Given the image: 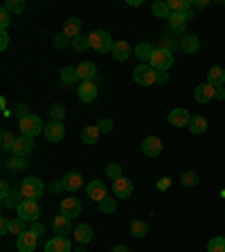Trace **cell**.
Listing matches in <instances>:
<instances>
[{"instance_id":"cell-59","label":"cell","mask_w":225,"mask_h":252,"mask_svg":"<svg viewBox=\"0 0 225 252\" xmlns=\"http://www.w3.org/2000/svg\"><path fill=\"white\" fill-rule=\"evenodd\" d=\"M77 252H86V250H84V248H79V250H77Z\"/></svg>"},{"instance_id":"cell-30","label":"cell","mask_w":225,"mask_h":252,"mask_svg":"<svg viewBox=\"0 0 225 252\" xmlns=\"http://www.w3.org/2000/svg\"><path fill=\"white\" fill-rule=\"evenodd\" d=\"M59 77H61V81H63L65 86H72V84H77V81H79L77 68H72V65H65V68H61Z\"/></svg>"},{"instance_id":"cell-23","label":"cell","mask_w":225,"mask_h":252,"mask_svg":"<svg viewBox=\"0 0 225 252\" xmlns=\"http://www.w3.org/2000/svg\"><path fill=\"white\" fill-rule=\"evenodd\" d=\"M63 34H65V36L68 38H79L81 36V21H79V18H68V21H65V25H63Z\"/></svg>"},{"instance_id":"cell-39","label":"cell","mask_w":225,"mask_h":252,"mask_svg":"<svg viewBox=\"0 0 225 252\" xmlns=\"http://www.w3.org/2000/svg\"><path fill=\"white\" fill-rule=\"evenodd\" d=\"M207 252H225V236H214L207 243Z\"/></svg>"},{"instance_id":"cell-10","label":"cell","mask_w":225,"mask_h":252,"mask_svg":"<svg viewBox=\"0 0 225 252\" xmlns=\"http://www.w3.org/2000/svg\"><path fill=\"white\" fill-rule=\"evenodd\" d=\"M34 151V140L27 135H18L14 142V147H11V153H14L16 158H25L30 156V153Z\"/></svg>"},{"instance_id":"cell-16","label":"cell","mask_w":225,"mask_h":252,"mask_svg":"<svg viewBox=\"0 0 225 252\" xmlns=\"http://www.w3.org/2000/svg\"><path fill=\"white\" fill-rule=\"evenodd\" d=\"M79 81H97V65L93 61H81L77 65Z\"/></svg>"},{"instance_id":"cell-54","label":"cell","mask_w":225,"mask_h":252,"mask_svg":"<svg viewBox=\"0 0 225 252\" xmlns=\"http://www.w3.org/2000/svg\"><path fill=\"white\" fill-rule=\"evenodd\" d=\"M214 99H225V88H216V94H214Z\"/></svg>"},{"instance_id":"cell-47","label":"cell","mask_w":225,"mask_h":252,"mask_svg":"<svg viewBox=\"0 0 225 252\" xmlns=\"http://www.w3.org/2000/svg\"><path fill=\"white\" fill-rule=\"evenodd\" d=\"M9 21H11V14L7 9L0 11V27H2V32H7V27H9Z\"/></svg>"},{"instance_id":"cell-48","label":"cell","mask_w":225,"mask_h":252,"mask_svg":"<svg viewBox=\"0 0 225 252\" xmlns=\"http://www.w3.org/2000/svg\"><path fill=\"white\" fill-rule=\"evenodd\" d=\"M30 232H32V234H36V236H41L43 232H45V225H43V223H38V220H36V223H30Z\"/></svg>"},{"instance_id":"cell-53","label":"cell","mask_w":225,"mask_h":252,"mask_svg":"<svg viewBox=\"0 0 225 252\" xmlns=\"http://www.w3.org/2000/svg\"><path fill=\"white\" fill-rule=\"evenodd\" d=\"M9 191H11V189H9V185H7L5 180H2V185H0V196H2V198H5V196L9 194Z\"/></svg>"},{"instance_id":"cell-6","label":"cell","mask_w":225,"mask_h":252,"mask_svg":"<svg viewBox=\"0 0 225 252\" xmlns=\"http://www.w3.org/2000/svg\"><path fill=\"white\" fill-rule=\"evenodd\" d=\"M97 93H99V86L97 81H79V88H77V97L84 104H93L97 99Z\"/></svg>"},{"instance_id":"cell-15","label":"cell","mask_w":225,"mask_h":252,"mask_svg":"<svg viewBox=\"0 0 225 252\" xmlns=\"http://www.w3.org/2000/svg\"><path fill=\"white\" fill-rule=\"evenodd\" d=\"M70 220L72 219H68V216H63V214L54 216L52 219V232L59 234V236H65V234H70V232H74V227H72Z\"/></svg>"},{"instance_id":"cell-49","label":"cell","mask_w":225,"mask_h":252,"mask_svg":"<svg viewBox=\"0 0 225 252\" xmlns=\"http://www.w3.org/2000/svg\"><path fill=\"white\" fill-rule=\"evenodd\" d=\"M169 187H171V178H167V176H164V178L158 180V191H167Z\"/></svg>"},{"instance_id":"cell-14","label":"cell","mask_w":225,"mask_h":252,"mask_svg":"<svg viewBox=\"0 0 225 252\" xmlns=\"http://www.w3.org/2000/svg\"><path fill=\"white\" fill-rule=\"evenodd\" d=\"M43 135H45L50 142H61L63 137H65V126H63V122L52 120L45 126V133H43Z\"/></svg>"},{"instance_id":"cell-45","label":"cell","mask_w":225,"mask_h":252,"mask_svg":"<svg viewBox=\"0 0 225 252\" xmlns=\"http://www.w3.org/2000/svg\"><path fill=\"white\" fill-rule=\"evenodd\" d=\"M106 176H108L110 180L122 178V167L120 164H108V167H106Z\"/></svg>"},{"instance_id":"cell-9","label":"cell","mask_w":225,"mask_h":252,"mask_svg":"<svg viewBox=\"0 0 225 252\" xmlns=\"http://www.w3.org/2000/svg\"><path fill=\"white\" fill-rule=\"evenodd\" d=\"M81 207H84V205H81V200L74 198V196H68V198H63L61 205H59L61 214L68 216V219H74V216L81 214Z\"/></svg>"},{"instance_id":"cell-17","label":"cell","mask_w":225,"mask_h":252,"mask_svg":"<svg viewBox=\"0 0 225 252\" xmlns=\"http://www.w3.org/2000/svg\"><path fill=\"white\" fill-rule=\"evenodd\" d=\"M113 194H115V198H129L133 194V183L129 178H124V176L113 180Z\"/></svg>"},{"instance_id":"cell-13","label":"cell","mask_w":225,"mask_h":252,"mask_svg":"<svg viewBox=\"0 0 225 252\" xmlns=\"http://www.w3.org/2000/svg\"><path fill=\"white\" fill-rule=\"evenodd\" d=\"M45 252H72V246H70L68 236H59L54 234L50 241L45 243Z\"/></svg>"},{"instance_id":"cell-36","label":"cell","mask_w":225,"mask_h":252,"mask_svg":"<svg viewBox=\"0 0 225 252\" xmlns=\"http://www.w3.org/2000/svg\"><path fill=\"white\" fill-rule=\"evenodd\" d=\"M180 185H183V187H196V185H198V173L192 171V169L185 171L183 176H180Z\"/></svg>"},{"instance_id":"cell-38","label":"cell","mask_w":225,"mask_h":252,"mask_svg":"<svg viewBox=\"0 0 225 252\" xmlns=\"http://www.w3.org/2000/svg\"><path fill=\"white\" fill-rule=\"evenodd\" d=\"M97 205H99V212H101V214H113V212L117 210L115 198H108V196H106L101 203H97Z\"/></svg>"},{"instance_id":"cell-35","label":"cell","mask_w":225,"mask_h":252,"mask_svg":"<svg viewBox=\"0 0 225 252\" xmlns=\"http://www.w3.org/2000/svg\"><path fill=\"white\" fill-rule=\"evenodd\" d=\"M151 11L158 16V18H167V21H169V16H171V9H169V2H153Z\"/></svg>"},{"instance_id":"cell-12","label":"cell","mask_w":225,"mask_h":252,"mask_svg":"<svg viewBox=\"0 0 225 252\" xmlns=\"http://www.w3.org/2000/svg\"><path fill=\"white\" fill-rule=\"evenodd\" d=\"M86 194H88V198L101 203V200L108 196V189H106V185L101 183V180H90V183L86 185Z\"/></svg>"},{"instance_id":"cell-51","label":"cell","mask_w":225,"mask_h":252,"mask_svg":"<svg viewBox=\"0 0 225 252\" xmlns=\"http://www.w3.org/2000/svg\"><path fill=\"white\" fill-rule=\"evenodd\" d=\"M16 115H21V117H27V115H30V113H27V106L25 104H23V101H21V104H16Z\"/></svg>"},{"instance_id":"cell-41","label":"cell","mask_w":225,"mask_h":252,"mask_svg":"<svg viewBox=\"0 0 225 252\" xmlns=\"http://www.w3.org/2000/svg\"><path fill=\"white\" fill-rule=\"evenodd\" d=\"M52 45L57 47V50H63V47L72 45V38H68V36H65V34H63V32H61V34H57V36L52 38Z\"/></svg>"},{"instance_id":"cell-11","label":"cell","mask_w":225,"mask_h":252,"mask_svg":"<svg viewBox=\"0 0 225 252\" xmlns=\"http://www.w3.org/2000/svg\"><path fill=\"white\" fill-rule=\"evenodd\" d=\"M142 153L149 158H158L160 153H162V140L156 135H149L144 137V142H142Z\"/></svg>"},{"instance_id":"cell-2","label":"cell","mask_w":225,"mask_h":252,"mask_svg":"<svg viewBox=\"0 0 225 252\" xmlns=\"http://www.w3.org/2000/svg\"><path fill=\"white\" fill-rule=\"evenodd\" d=\"M18 128H21V135H27V137H34L36 135H41V133H45V126H43V122H41V117L38 115H27V117H21L18 120Z\"/></svg>"},{"instance_id":"cell-7","label":"cell","mask_w":225,"mask_h":252,"mask_svg":"<svg viewBox=\"0 0 225 252\" xmlns=\"http://www.w3.org/2000/svg\"><path fill=\"white\" fill-rule=\"evenodd\" d=\"M133 79H135V84H140V86H153L158 81V72L151 65H137V68L133 70Z\"/></svg>"},{"instance_id":"cell-25","label":"cell","mask_w":225,"mask_h":252,"mask_svg":"<svg viewBox=\"0 0 225 252\" xmlns=\"http://www.w3.org/2000/svg\"><path fill=\"white\" fill-rule=\"evenodd\" d=\"M153 52H156V47H153L151 43H147V41L137 43V45H135V50H133V54H135V57L140 59V61H151Z\"/></svg>"},{"instance_id":"cell-24","label":"cell","mask_w":225,"mask_h":252,"mask_svg":"<svg viewBox=\"0 0 225 252\" xmlns=\"http://www.w3.org/2000/svg\"><path fill=\"white\" fill-rule=\"evenodd\" d=\"M113 57H115V61H126L129 57H133L131 45L126 41H115V45H113Z\"/></svg>"},{"instance_id":"cell-57","label":"cell","mask_w":225,"mask_h":252,"mask_svg":"<svg viewBox=\"0 0 225 252\" xmlns=\"http://www.w3.org/2000/svg\"><path fill=\"white\" fill-rule=\"evenodd\" d=\"M192 5L198 7V9H205V7H207V2H205V0H198V2H192Z\"/></svg>"},{"instance_id":"cell-3","label":"cell","mask_w":225,"mask_h":252,"mask_svg":"<svg viewBox=\"0 0 225 252\" xmlns=\"http://www.w3.org/2000/svg\"><path fill=\"white\" fill-rule=\"evenodd\" d=\"M149 65H151L156 72H167L173 65V52L169 47H158L156 52H153L151 61H149Z\"/></svg>"},{"instance_id":"cell-5","label":"cell","mask_w":225,"mask_h":252,"mask_svg":"<svg viewBox=\"0 0 225 252\" xmlns=\"http://www.w3.org/2000/svg\"><path fill=\"white\" fill-rule=\"evenodd\" d=\"M18 212V219L27 220V223H36L38 216H41V207H38L36 200H30V198H23V203L16 207Z\"/></svg>"},{"instance_id":"cell-26","label":"cell","mask_w":225,"mask_h":252,"mask_svg":"<svg viewBox=\"0 0 225 252\" xmlns=\"http://www.w3.org/2000/svg\"><path fill=\"white\" fill-rule=\"evenodd\" d=\"M180 50H183L185 54H196L200 50V41H198V36H183L180 38Z\"/></svg>"},{"instance_id":"cell-34","label":"cell","mask_w":225,"mask_h":252,"mask_svg":"<svg viewBox=\"0 0 225 252\" xmlns=\"http://www.w3.org/2000/svg\"><path fill=\"white\" fill-rule=\"evenodd\" d=\"M2 9H7L9 14H23L25 11V0H7Z\"/></svg>"},{"instance_id":"cell-8","label":"cell","mask_w":225,"mask_h":252,"mask_svg":"<svg viewBox=\"0 0 225 252\" xmlns=\"http://www.w3.org/2000/svg\"><path fill=\"white\" fill-rule=\"evenodd\" d=\"M192 16H194V14H192V9H187V11H176V14H171V16H169V30L176 32V34H183Z\"/></svg>"},{"instance_id":"cell-1","label":"cell","mask_w":225,"mask_h":252,"mask_svg":"<svg viewBox=\"0 0 225 252\" xmlns=\"http://www.w3.org/2000/svg\"><path fill=\"white\" fill-rule=\"evenodd\" d=\"M43 180L36 178V176H27V178L21 180V185H18V191H21L23 198H30V200H36L43 196Z\"/></svg>"},{"instance_id":"cell-42","label":"cell","mask_w":225,"mask_h":252,"mask_svg":"<svg viewBox=\"0 0 225 252\" xmlns=\"http://www.w3.org/2000/svg\"><path fill=\"white\" fill-rule=\"evenodd\" d=\"M0 140H2V149H5V151H11V147H14L16 137L11 135L7 128H2V133H0Z\"/></svg>"},{"instance_id":"cell-58","label":"cell","mask_w":225,"mask_h":252,"mask_svg":"<svg viewBox=\"0 0 225 252\" xmlns=\"http://www.w3.org/2000/svg\"><path fill=\"white\" fill-rule=\"evenodd\" d=\"M0 106H2V110H5V115H9V110H7V99H5V97L0 99Z\"/></svg>"},{"instance_id":"cell-29","label":"cell","mask_w":225,"mask_h":252,"mask_svg":"<svg viewBox=\"0 0 225 252\" xmlns=\"http://www.w3.org/2000/svg\"><path fill=\"white\" fill-rule=\"evenodd\" d=\"M101 131H99V126L95 124V126H86L84 133H81V140H84V144H97V140H99Z\"/></svg>"},{"instance_id":"cell-27","label":"cell","mask_w":225,"mask_h":252,"mask_svg":"<svg viewBox=\"0 0 225 252\" xmlns=\"http://www.w3.org/2000/svg\"><path fill=\"white\" fill-rule=\"evenodd\" d=\"M74 239H77L81 246H86V243L93 241V227L88 225V223H81V225L74 227Z\"/></svg>"},{"instance_id":"cell-32","label":"cell","mask_w":225,"mask_h":252,"mask_svg":"<svg viewBox=\"0 0 225 252\" xmlns=\"http://www.w3.org/2000/svg\"><path fill=\"white\" fill-rule=\"evenodd\" d=\"M21 203H23V196H21V191H18V189H16V191H9V194L2 198V207H7V210L18 207Z\"/></svg>"},{"instance_id":"cell-44","label":"cell","mask_w":225,"mask_h":252,"mask_svg":"<svg viewBox=\"0 0 225 252\" xmlns=\"http://www.w3.org/2000/svg\"><path fill=\"white\" fill-rule=\"evenodd\" d=\"M9 169L11 171H23V169H27V162H25V158H11L9 160Z\"/></svg>"},{"instance_id":"cell-40","label":"cell","mask_w":225,"mask_h":252,"mask_svg":"<svg viewBox=\"0 0 225 252\" xmlns=\"http://www.w3.org/2000/svg\"><path fill=\"white\" fill-rule=\"evenodd\" d=\"M70 47H72V50H77V52H86V50L90 47V38L88 36H79V38H74Z\"/></svg>"},{"instance_id":"cell-20","label":"cell","mask_w":225,"mask_h":252,"mask_svg":"<svg viewBox=\"0 0 225 252\" xmlns=\"http://www.w3.org/2000/svg\"><path fill=\"white\" fill-rule=\"evenodd\" d=\"M36 241H38V236L32 234V232L27 230L25 234L18 236V241H16V248H18V252H34V250H36Z\"/></svg>"},{"instance_id":"cell-21","label":"cell","mask_w":225,"mask_h":252,"mask_svg":"<svg viewBox=\"0 0 225 252\" xmlns=\"http://www.w3.org/2000/svg\"><path fill=\"white\" fill-rule=\"evenodd\" d=\"M189 120H192V115H189L185 108H173L171 113H169V124L176 126V128L189 126Z\"/></svg>"},{"instance_id":"cell-19","label":"cell","mask_w":225,"mask_h":252,"mask_svg":"<svg viewBox=\"0 0 225 252\" xmlns=\"http://www.w3.org/2000/svg\"><path fill=\"white\" fill-rule=\"evenodd\" d=\"M214 94H216L214 86L200 84V86H196V90H194V99L198 101V104H210V101L214 99Z\"/></svg>"},{"instance_id":"cell-33","label":"cell","mask_w":225,"mask_h":252,"mask_svg":"<svg viewBox=\"0 0 225 252\" xmlns=\"http://www.w3.org/2000/svg\"><path fill=\"white\" fill-rule=\"evenodd\" d=\"M27 230H30V227H27V220H23V219H11L9 220V234L21 236V234H25Z\"/></svg>"},{"instance_id":"cell-56","label":"cell","mask_w":225,"mask_h":252,"mask_svg":"<svg viewBox=\"0 0 225 252\" xmlns=\"http://www.w3.org/2000/svg\"><path fill=\"white\" fill-rule=\"evenodd\" d=\"M110 252H131V250H129V248H126V246H115V248H113V250H110Z\"/></svg>"},{"instance_id":"cell-22","label":"cell","mask_w":225,"mask_h":252,"mask_svg":"<svg viewBox=\"0 0 225 252\" xmlns=\"http://www.w3.org/2000/svg\"><path fill=\"white\" fill-rule=\"evenodd\" d=\"M207 84L214 86V88H223V84H225V70L221 68V65H212V68L207 70Z\"/></svg>"},{"instance_id":"cell-18","label":"cell","mask_w":225,"mask_h":252,"mask_svg":"<svg viewBox=\"0 0 225 252\" xmlns=\"http://www.w3.org/2000/svg\"><path fill=\"white\" fill-rule=\"evenodd\" d=\"M61 187L65 189V191H77V189H81L84 187V178H81V173L79 171H68L65 176H63Z\"/></svg>"},{"instance_id":"cell-28","label":"cell","mask_w":225,"mask_h":252,"mask_svg":"<svg viewBox=\"0 0 225 252\" xmlns=\"http://www.w3.org/2000/svg\"><path fill=\"white\" fill-rule=\"evenodd\" d=\"M189 131L194 133V135H203L205 131H207V120H205L203 115H192V120H189Z\"/></svg>"},{"instance_id":"cell-37","label":"cell","mask_w":225,"mask_h":252,"mask_svg":"<svg viewBox=\"0 0 225 252\" xmlns=\"http://www.w3.org/2000/svg\"><path fill=\"white\" fill-rule=\"evenodd\" d=\"M169 9H171V14L187 11V9H192V0H169Z\"/></svg>"},{"instance_id":"cell-50","label":"cell","mask_w":225,"mask_h":252,"mask_svg":"<svg viewBox=\"0 0 225 252\" xmlns=\"http://www.w3.org/2000/svg\"><path fill=\"white\" fill-rule=\"evenodd\" d=\"M7 45H9V34H7V32H0V52H5Z\"/></svg>"},{"instance_id":"cell-31","label":"cell","mask_w":225,"mask_h":252,"mask_svg":"<svg viewBox=\"0 0 225 252\" xmlns=\"http://www.w3.org/2000/svg\"><path fill=\"white\" fill-rule=\"evenodd\" d=\"M131 234L135 236V239H144V236L149 234V223L147 220H133L131 223Z\"/></svg>"},{"instance_id":"cell-43","label":"cell","mask_w":225,"mask_h":252,"mask_svg":"<svg viewBox=\"0 0 225 252\" xmlns=\"http://www.w3.org/2000/svg\"><path fill=\"white\" fill-rule=\"evenodd\" d=\"M50 115H52L57 122H61L63 117H65V106L63 104H52L50 106Z\"/></svg>"},{"instance_id":"cell-46","label":"cell","mask_w":225,"mask_h":252,"mask_svg":"<svg viewBox=\"0 0 225 252\" xmlns=\"http://www.w3.org/2000/svg\"><path fill=\"white\" fill-rule=\"evenodd\" d=\"M97 126H99V131L104 133V135H108V133H113V128H115V122L113 120H99Z\"/></svg>"},{"instance_id":"cell-52","label":"cell","mask_w":225,"mask_h":252,"mask_svg":"<svg viewBox=\"0 0 225 252\" xmlns=\"http://www.w3.org/2000/svg\"><path fill=\"white\" fill-rule=\"evenodd\" d=\"M0 234H9V220L7 219H0Z\"/></svg>"},{"instance_id":"cell-55","label":"cell","mask_w":225,"mask_h":252,"mask_svg":"<svg viewBox=\"0 0 225 252\" xmlns=\"http://www.w3.org/2000/svg\"><path fill=\"white\" fill-rule=\"evenodd\" d=\"M158 81H160V84H167V81H169V74L167 72H158Z\"/></svg>"},{"instance_id":"cell-4","label":"cell","mask_w":225,"mask_h":252,"mask_svg":"<svg viewBox=\"0 0 225 252\" xmlns=\"http://www.w3.org/2000/svg\"><path fill=\"white\" fill-rule=\"evenodd\" d=\"M90 47L93 50H97V52H113V45H115V41H113V36H110L108 32L104 30H95L93 34H90Z\"/></svg>"}]
</instances>
